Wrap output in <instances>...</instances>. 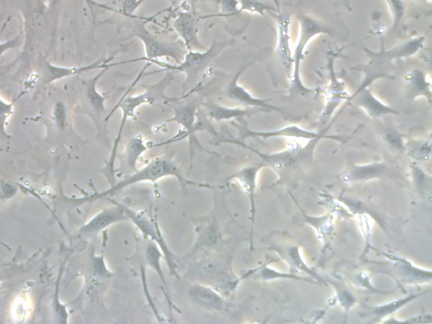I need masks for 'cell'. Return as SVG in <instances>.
I'll return each mask as SVG.
<instances>
[{
	"label": "cell",
	"mask_w": 432,
	"mask_h": 324,
	"mask_svg": "<svg viewBox=\"0 0 432 324\" xmlns=\"http://www.w3.org/2000/svg\"><path fill=\"white\" fill-rule=\"evenodd\" d=\"M174 177L180 182L181 187L184 191L188 185H196L199 187L212 188L208 184H199L190 181L184 177L182 171L174 162L171 159L166 158H158L152 160L142 169L133 171L130 176L127 177L125 180L115 182L111 186V188L107 191L98 193V195L93 196V199H106L107 198H113V196L120 193L129 186H131L138 182H155L162 180L164 177Z\"/></svg>",
	"instance_id": "cell-1"
},
{
	"label": "cell",
	"mask_w": 432,
	"mask_h": 324,
	"mask_svg": "<svg viewBox=\"0 0 432 324\" xmlns=\"http://www.w3.org/2000/svg\"><path fill=\"white\" fill-rule=\"evenodd\" d=\"M228 42H219L214 40L210 47L204 51H188L186 53L184 59L180 63L169 65L162 61H151L155 65L162 67L161 72H180L185 74L184 91L192 88L199 80L200 74H202L210 63L217 57L219 53L228 45Z\"/></svg>",
	"instance_id": "cell-2"
},
{
	"label": "cell",
	"mask_w": 432,
	"mask_h": 324,
	"mask_svg": "<svg viewBox=\"0 0 432 324\" xmlns=\"http://www.w3.org/2000/svg\"><path fill=\"white\" fill-rule=\"evenodd\" d=\"M129 37H136L144 44L145 57L138 61L150 62L161 58H170L173 59L175 63H180L186 54L184 48L177 43L167 42L152 34L144 23L136 24Z\"/></svg>",
	"instance_id": "cell-3"
},
{
	"label": "cell",
	"mask_w": 432,
	"mask_h": 324,
	"mask_svg": "<svg viewBox=\"0 0 432 324\" xmlns=\"http://www.w3.org/2000/svg\"><path fill=\"white\" fill-rule=\"evenodd\" d=\"M173 80V72H167L166 76H164L162 80L152 85H147V90L136 96H125L124 98L119 100L114 110L106 117V120L111 117V114L118 108L122 111V120L120 127H119L118 132H124L126 121L129 118H136V111L140 107L147 105V104H154L156 100L166 99L164 91H165L167 85H169Z\"/></svg>",
	"instance_id": "cell-4"
},
{
	"label": "cell",
	"mask_w": 432,
	"mask_h": 324,
	"mask_svg": "<svg viewBox=\"0 0 432 324\" xmlns=\"http://www.w3.org/2000/svg\"><path fill=\"white\" fill-rule=\"evenodd\" d=\"M120 204L129 219L139 229L141 234L147 239L153 241L161 249L164 257H165L170 275L180 279V275L177 272L178 263L176 257L174 256L173 252L170 250L169 246H167L166 241L164 240L158 223L148 217L144 211L132 210V208H128L122 204Z\"/></svg>",
	"instance_id": "cell-5"
},
{
	"label": "cell",
	"mask_w": 432,
	"mask_h": 324,
	"mask_svg": "<svg viewBox=\"0 0 432 324\" xmlns=\"http://www.w3.org/2000/svg\"><path fill=\"white\" fill-rule=\"evenodd\" d=\"M332 32L329 28L324 27L319 22L312 20L311 18L305 17L301 21L300 34L298 37L297 45L293 56V72L292 77V85L294 90L307 92L310 91L305 87L301 80L300 67L303 61L305 48L314 36L320 34L331 35Z\"/></svg>",
	"instance_id": "cell-6"
},
{
	"label": "cell",
	"mask_w": 432,
	"mask_h": 324,
	"mask_svg": "<svg viewBox=\"0 0 432 324\" xmlns=\"http://www.w3.org/2000/svg\"><path fill=\"white\" fill-rule=\"evenodd\" d=\"M217 141L219 143H230L248 148V150H250L253 153L258 155L260 158H262L264 162L269 164V165L277 170H282L296 165L301 160L306 158L311 151L309 150L310 148L296 147L290 148L288 151L281 152V153L266 154L255 150V149L248 147V145L244 143V141L237 139H219Z\"/></svg>",
	"instance_id": "cell-7"
},
{
	"label": "cell",
	"mask_w": 432,
	"mask_h": 324,
	"mask_svg": "<svg viewBox=\"0 0 432 324\" xmlns=\"http://www.w3.org/2000/svg\"><path fill=\"white\" fill-rule=\"evenodd\" d=\"M238 130H239V140L244 141L248 138H261V139H270V138L275 137H290L296 138V139H304L309 140H315L318 139H323V138H329V139H333L338 141H342V138L340 136H327L323 133H318L312 131H309L307 129L301 128L299 126L292 125L285 127V128L274 130V131H253V130L249 129L245 125H241L237 126Z\"/></svg>",
	"instance_id": "cell-8"
},
{
	"label": "cell",
	"mask_w": 432,
	"mask_h": 324,
	"mask_svg": "<svg viewBox=\"0 0 432 324\" xmlns=\"http://www.w3.org/2000/svg\"><path fill=\"white\" fill-rule=\"evenodd\" d=\"M251 65H245L238 70L233 80L230 81L226 88V94L230 100L248 107L260 108L267 111H275L281 114H284V111L281 107L272 105L269 100L260 99L253 96L247 89L238 83L241 74Z\"/></svg>",
	"instance_id": "cell-9"
},
{
	"label": "cell",
	"mask_w": 432,
	"mask_h": 324,
	"mask_svg": "<svg viewBox=\"0 0 432 324\" xmlns=\"http://www.w3.org/2000/svg\"><path fill=\"white\" fill-rule=\"evenodd\" d=\"M108 202L113 204V206L103 208L94 217L91 218L87 224L81 227L80 233L83 235L98 234L108 226L129 219L125 212L122 210L120 203H118L113 198H107Z\"/></svg>",
	"instance_id": "cell-10"
},
{
	"label": "cell",
	"mask_w": 432,
	"mask_h": 324,
	"mask_svg": "<svg viewBox=\"0 0 432 324\" xmlns=\"http://www.w3.org/2000/svg\"><path fill=\"white\" fill-rule=\"evenodd\" d=\"M426 37L424 36H417L415 39L407 41V42L400 44V46L393 47V50H385L383 47L380 52H374L365 50L371 61L382 65L389 63L396 58H409L415 55L424 47Z\"/></svg>",
	"instance_id": "cell-11"
},
{
	"label": "cell",
	"mask_w": 432,
	"mask_h": 324,
	"mask_svg": "<svg viewBox=\"0 0 432 324\" xmlns=\"http://www.w3.org/2000/svg\"><path fill=\"white\" fill-rule=\"evenodd\" d=\"M113 57L107 58H100L98 61L91 63V65L83 67H72V68L55 66L46 62L45 67H44V81H45V84H50L52 82L65 79L67 77L77 76V74L90 72L92 69H109L114 65H120V63L109 65L110 61H113Z\"/></svg>",
	"instance_id": "cell-12"
},
{
	"label": "cell",
	"mask_w": 432,
	"mask_h": 324,
	"mask_svg": "<svg viewBox=\"0 0 432 324\" xmlns=\"http://www.w3.org/2000/svg\"><path fill=\"white\" fill-rule=\"evenodd\" d=\"M173 27L188 51L204 50L198 36L195 19L191 13L184 11L178 14L173 21Z\"/></svg>",
	"instance_id": "cell-13"
},
{
	"label": "cell",
	"mask_w": 432,
	"mask_h": 324,
	"mask_svg": "<svg viewBox=\"0 0 432 324\" xmlns=\"http://www.w3.org/2000/svg\"><path fill=\"white\" fill-rule=\"evenodd\" d=\"M199 100L193 99L189 102L173 106L174 116L167 122H175L182 127L185 133L184 136H188L190 143L195 145L197 111L199 109Z\"/></svg>",
	"instance_id": "cell-14"
},
{
	"label": "cell",
	"mask_w": 432,
	"mask_h": 324,
	"mask_svg": "<svg viewBox=\"0 0 432 324\" xmlns=\"http://www.w3.org/2000/svg\"><path fill=\"white\" fill-rule=\"evenodd\" d=\"M355 100L356 104L366 111L368 116L372 118H379L386 115H398V111L387 106L372 94L369 87H360L355 94L348 100Z\"/></svg>",
	"instance_id": "cell-15"
},
{
	"label": "cell",
	"mask_w": 432,
	"mask_h": 324,
	"mask_svg": "<svg viewBox=\"0 0 432 324\" xmlns=\"http://www.w3.org/2000/svg\"><path fill=\"white\" fill-rule=\"evenodd\" d=\"M334 59H330L329 69L330 72V85L327 91V104L322 114V121L325 122L334 113L336 107L345 100L351 98L345 90V85L335 76L334 70Z\"/></svg>",
	"instance_id": "cell-16"
},
{
	"label": "cell",
	"mask_w": 432,
	"mask_h": 324,
	"mask_svg": "<svg viewBox=\"0 0 432 324\" xmlns=\"http://www.w3.org/2000/svg\"><path fill=\"white\" fill-rule=\"evenodd\" d=\"M386 258L389 259L391 264H393L394 269L397 270L398 277L404 279V281L409 283H424L431 281V272L419 269L407 260L400 258V257L387 255L381 252Z\"/></svg>",
	"instance_id": "cell-17"
},
{
	"label": "cell",
	"mask_w": 432,
	"mask_h": 324,
	"mask_svg": "<svg viewBox=\"0 0 432 324\" xmlns=\"http://www.w3.org/2000/svg\"><path fill=\"white\" fill-rule=\"evenodd\" d=\"M263 166V165L246 166L230 177L237 180L239 182L241 189L244 190L245 195L248 196L249 201H250L252 225L255 222V217L257 177H258L259 171Z\"/></svg>",
	"instance_id": "cell-18"
},
{
	"label": "cell",
	"mask_w": 432,
	"mask_h": 324,
	"mask_svg": "<svg viewBox=\"0 0 432 324\" xmlns=\"http://www.w3.org/2000/svg\"><path fill=\"white\" fill-rule=\"evenodd\" d=\"M108 68L102 69L96 76L90 78V79L85 80L83 82L84 94L85 100L88 103L96 116L102 118L106 114V100L107 96L102 94L98 91L96 85L100 78L103 76Z\"/></svg>",
	"instance_id": "cell-19"
},
{
	"label": "cell",
	"mask_w": 432,
	"mask_h": 324,
	"mask_svg": "<svg viewBox=\"0 0 432 324\" xmlns=\"http://www.w3.org/2000/svg\"><path fill=\"white\" fill-rule=\"evenodd\" d=\"M189 293L192 299L204 307L222 311L225 307L223 296L210 286L204 284L193 285L190 288Z\"/></svg>",
	"instance_id": "cell-20"
},
{
	"label": "cell",
	"mask_w": 432,
	"mask_h": 324,
	"mask_svg": "<svg viewBox=\"0 0 432 324\" xmlns=\"http://www.w3.org/2000/svg\"><path fill=\"white\" fill-rule=\"evenodd\" d=\"M261 111H267L255 107H227L215 103H211L208 106V117L218 122L232 119H241Z\"/></svg>",
	"instance_id": "cell-21"
},
{
	"label": "cell",
	"mask_w": 432,
	"mask_h": 324,
	"mask_svg": "<svg viewBox=\"0 0 432 324\" xmlns=\"http://www.w3.org/2000/svg\"><path fill=\"white\" fill-rule=\"evenodd\" d=\"M404 80L412 96L414 98L424 96L429 103L431 102V83L427 80L426 74L422 70L414 69L406 74Z\"/></svg>",
	"instance_id": "cell-22"
},
{
	"label": "cell",
	"mask_w": 432,
	"mask_h": 324,
	"mask_svg": "<svg viewBox=\"0 0 432 324\" xmlns=\"http://www.w3.org/2000/svg\"><path fill=\"white\" fill-rule=\"evenodd\" d=\"M289 25V19L281 17H279L277 52L286 69L293 68V57L290 50Z\"/></svg>",
	"instance_id": "cell-23"
},
{
	"label": "cell",
	"mask_w": 432,
	"mask_h": 324,
	"mask_svg": "<svg viewBox=\"0 0 432 324\" xmlns=\"http://www.w3.org/2000/svg\"><path fill=\"white\" fill-rule=\"evenodd\" d=\"M387 171L385 164L374 163L366 166H354L345 175L349 181H367L382 177Z\"/></svg>",
	"instance_id": "cell-24"
},
{
	"label": "cell",
	"mask_w": 432,
	"mask_h": 324,
	"mask_svg": "<svg viewBox=\"0 0 432 324\" xmlns=\"http://www.w3.org/2000/svg\"><path fill=\"white\" fill-rule=\"evenodd\" d=\"M147 142L141 135H137L130 140L125 150V161L127 165L133 171H137V162L148 150Z\"/></svg>",
	"instance_id": "cell-25"
},
{
	"label": "cell",
	"mask_w": 432,
	"mask_h": 324,
	"mask_svg": "<svg viewBox=\"0 0 432 324\" xmlns=\"http://www.w3.org/2000/svg\"><path fill=\"white\" fill-rule=\"evenodd\" d=\"M163 257L161 249L153 241H151L147 244V248H145V259H147L148 266L155 270V273L161 279L164 288H165L166 292L169 293V288H167L166 279L164 278L161 266V260Z\"/></svg>",
	"instance_id": "cell-26"
},
{
	"label": "cell",
	"mask_w": 432,
	"mask_h": 324,
	"mask_svg": "<svg viewBox=\"0 0 432 324\" xmlns=\"http://www.w3.org/2000/svg\"><path fill=\"white\" fill-rule=\"evenodd\" d=\"M426 292L422 294H417V295H411L407 297L401 298V299L390 301L389 303L380 305V306L371 307L370 314L372 316H377V318H385V316L392 315L394 312H397L398 309H400L409 304L411 301L416 299V298L420 296L424 295Z\"/></svg>",
	"instance_id": "cell-27"
},
{
	"label": "cell",
	"mask_w": 432,
	"mask_h": 324,
	"mask_svg": "<svg viewBox=\"0 0 432 324\" xmlns=\"http://www.w3.org/2000/svg\"><path fill=\"white\" fill-rule=\"evenodd\" d=\"M305 219L308 224L314 226L320 239L326 241L332 236L333 226V215H326L321 217H312V216L307 215L303 212Z\"/></svg>",
	"instance_id": "cell-28"
},
{
	"label": "cell",
	"mask_w": 432,
	"mask_h": 324,
	"mask_svg": "<svg viewBox=\"0 0 432 324\" xmlns=\"http://www.w3.org/2000/svg\"><path fill=\"white\" fill-rule=\"evenodd\" d=\"M288 255L290 261H292L293 266H295L297 270H301L308 274L309 277L316 279V281L321 283V284L326 286L327 285L325 281H324L322 277H320V275L316 273L315 270H312L311 267H309L307 264L304 262L303 257L301 255L299 248L292 247L289 248Z\"/></svg>",
	"instance_id": "cell-29"
},
{
	"label": "cell",
	"mask_w": 432,
	"mask_h": 324,
	"mask_svg": "<svg viewBox=\"0 0 432 324\" xmlns=\"http://www.w3.org/2000/svg\"><path fill=\"white\" fill-rule=\"evenodd\" d=\"M219 237V230L215 222H211L210 225L204 227L199 232L198 241L196 246L198 248L210 247L217 243Z\"/></svg>",
	"instance_id": "cell-30"
},
{
	"label": "cell",
	"mask_w": 432,
	"mask_h": 324,
	"mask_svg": "<svg viewBox=\"0 0 432 324\" xmlns=\"http://www.w3.org/2000/svg\"><path fill=\"white\" fill-rule=\"evenodd\" d=\"M341 203L345 204L346 207H347L348 210L353 215L358 214L371 215L372 217L377 219L380 224H382V219H380L378 216L376 215L374 212L371 210L368 211L369 208L367 207L366 204L361 202V201L345 197V198L341 199Z\"/></svg>",
	"instance_id": "cell-31"
},
{
	"label": "cell",
	"mask_w": 432,
	"mask_h": 324,
	"mask_svg": "<svg viewBox=\"0 0 432 324\" xmlns=\"http://www.w3.org/2000/svg\"><path fill=\"white\" fill-rule=\"evenodd\" d=\"M335 288H336V296L338 304L344 309L345 312H349L354 305L357 303L356 297L349 292L348 289L344 288L338 283H334Z\"/></svg>",
	"instance_id": "cell-32"
},
{
	"label": "cell",
	"mask_w": 432,
	"mask_h": 324,
	"mask_svg": "<svg viewBox=\"0 0 432 324\" xmlns=\"http://www.w3.org/2000/svg\"><path fill=\"white\" fill-rule=\"evenodd\" d=\"M260 278L264 279V281H272L275 279H297V281H304L307 282H314L312 279L297 277V275L292 274L281 273L277 270L271 269L269 267H263L259 273Z\"/></svg>",
	"instance_id": "cell-33"
},
{
	"label": "cell",
	"mask_w": 432,
	"mask_h": 324,
	"mask_svg": "<svg viewBox=\"0 0 432 324\" xmlns=\"http://www.w3.org/2000/svg\"><path fill=\"white\" fill-rule=\"evenodd\" d=\"M53 118L59 129L63 130L66 128L67 121H68V111H67L65 102L62 100H58L55 104L53 110Z\"/></svg>",
	"instance_id": "cell-34"
},
{
	"label": "cell",
	"mask_w": 432,
	"mask_h": 324,
	"mask_svg": "<svg viewBox=\"0 0 432 324\" xmlns=\"http://www.w3.org/2000/svg\"><path fill=\"white\" fill-rule=\"evenodd\" d=\"M357 219H358L359 226L361 233L363 234L365 241H366V252L369 251L370 239L371 236V222L369 218V215L367 214H358L356 215Z\"/></svg>",
	"instance_id": "cell-35"
},
{
	"label": "cell",
	"mask_w": 432,
	"mask_h": 324,
	"mask_svg": "<svg viewBox=\"0 0 432 324\" xmlns=\"http://www.w3.org/2000/svg\"><path fill=\"white\" fill-rule=\"evenodd\" d=\"M271 9L270 7L263 5V3L257 1V0H240V11H248L253 14H263L264 10Z\"/></svg>",
	"instance_id": "cell-36"
},
{
	"label": "cell",
	"mask_w": 432,
	"mask_h": 324,
	"mask_svg": "<svg viewBox=\"0 0 432 324\" xmlns=\"http://www.w3.org/2000/svg\"><path fill=\"white\" fill-rule=\"evenodd\" d=\"M14 102H6L0 96V132L6 135L5 129L7 121L14 114Z\"/></svg>",
	"instance_id": "cell-37"
},
{
	"label": "cell",
	"mask_w": 432,
	"mask_h": 324,
	"mask_svg": "<svg viewBox=\"0 0 432 324\" xmlns=\"http://www.w3.org/2000/svg\"><path fill=\"white\" fill-rule=\"evenodd\" d=\"M383 140H385L387 144H389L391 147L396 149V150H404V141L402 140L400 133H398L396 129H387L385 135H383Z\"/></svg>",
	"instance_id": "cell-38"
},
{
	"label": "cell",
	"mask_w": 432,
	"mask_h": 324,
	"mask_svg": "<svg viewBox=\"0 0 432 324\" xmlns=\"http://www.w3.org/2000/svg\"><path fill=\"white\" fill-rule=\"evenodd\" d=\"M324 204H326L327 208L334 213L343 216L344 218H352L353 215L349 212L347 208L343 207L341 203L334 200L330 197L327 196V199H324Z\"/></svg>",
	"instance_id": "cell-39"
},
{
	"label": "cell",
	"mask_w": 432,
	"mask_h": 324,
	"mask_svg": "<svg viewBox=\"0 0 432 324\" xmlns=\"http://www.w3.org/2000/svg\"><path fill=\"white\" fill-rule=\"evenodd\" d=\"M44 18L42 14L39 13H33L31 17L28 18L27 22V30L29 34H34V33L40 31L44 25Z\"/></svg>",
	"instance_id": "cell-40"
},
{
	"label": "cell",
	"mask_w": 432,
	"mask_h": 324,
	"mask_svg": "<svg viewBox=\"0 0 432 324\" xmlns=\"http://www.w3.org/2000/svg\"><path fill=\"white\" fill-rule=\"evenodd\" d=\"M219 6L226 17L239 12V1L237 0H221Z\"/></svg>",
	"instance_id": "cell-41"
},
{
	"label": "cell",
	"mask_w": 432,
	"mask_h": 324,
	"mask_svg": "<svg viewBox=\"0 0 432 324\" xmlns=\"http://www.w3.org/2000/svg\"><path fill=\"white\" fill-rule=\"evenodd\" d=\"M356 281L358 283V285L361 286V288L367 289L368 290H371L372 292L378 293V294H389L391 292H381V290H377L371 285L370 282V277H368L367 273L365 272H360V273L356 274Z\"/></svg>",
	"instance_id": "cell-42"
},
{
	"label": "cell",
	"mask_w": 432,
	"mask_h": 324,
	"mask_svg": "<svg viewBox=\"0 0 432 324\" xmlns=\"http://www.w3.org/2000/svg\"><path fill=\"white\" fill-rule=\"evenodd\" d=\"M411 171L413 177H414L415 182L418 184L419 187L426 186L427 180H430V177L426 176V173L420 169V167L414 163L411 165Z\"/></svg>",
	"instance_id": "cell-43"
},
{
	"label": "cell",
	"mask_w": 432,
	"mask_h": 324,
	"mask_svg": "<svg viewBox=\"0 0 432 324\" xmlns=\"http://www.w3.org/2000/svg\"><path fill=\"white\" fill-rule=\"evenodd\" d=\"M21 43V35L19 34L14 39L7 41V42L0 43V57L6 53V51L16 48L20 45Z\"/></svg>",
	"instance_id": "cell-44"
},
{
	"label": "cell",
	"mask_w": 432,
	"mask_h": 324,
	"mask_svg": "<svg viewBox=\"0 0 432 324\" xmlns=\"http://www.w3.org/2000/svg\"><path fill=\"white\" fill-rule=\"evenodd\" d=\"M85 3H87V5L88 6L89 9H90L93 18H95L94 7L96 6H98V3L93 1V0H85Z\"/></svg>",
	"instance_id": "cell-45"
},
{
	"label": "cell",
	"mask_w": 432,
	"mask_h": 324,
	"mask_svg": "<svg viewBox=\"0 0 432 324\" xmlns=\"http://www.w3.org/2000/svg\"><path fill=\"white\" fill-rule=\"evenodd\" d=\"M207 1H210L212 3H217V5H219V2H221V0H207Z\"/></svg>",
	"instance_id": "cell-46"
}]
</instances>
